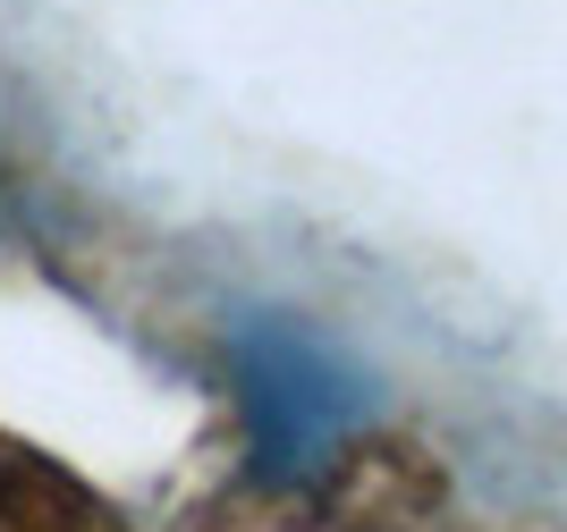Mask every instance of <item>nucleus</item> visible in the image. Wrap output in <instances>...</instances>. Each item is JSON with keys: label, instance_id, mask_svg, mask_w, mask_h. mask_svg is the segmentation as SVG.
<instances>
[{"label": "nucleus", "instance_id": "1", "mask_svg": "<svg viewBox=\"0 0 567 532\" xmlns=\"http://www.w3.org/2000/svg\"><path fill=\"white\" fill-rule=\"evenodd\" d=\"M229 389L246 415V457L271 490L313 482L373 415L364 372L288 313H246L229 330Z\"/></svg>", "mask_w": 567, "mask_h": 532}, {"label": "nucleus", "instance_id": "2", "mask_svg": "<svg viewBox=\"0 0 567 532\" xmlns=\"http://www.w3.org/2000/svg\"><path fill=\"white\" fill-rule=\"evenodd\" d=\"M85 515V490L60 473V465L25 457V448H0V524L18 532H76Z\"/></svg>", "mask_w": 567, "mask_h": 532}]
</instances>
